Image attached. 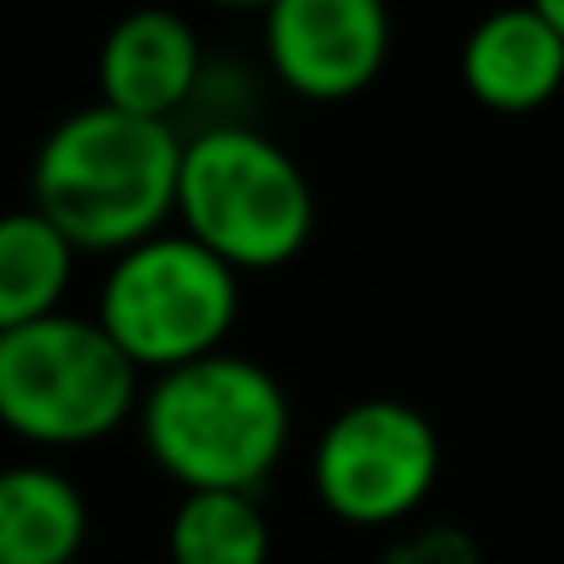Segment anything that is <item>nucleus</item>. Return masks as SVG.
I'll list each match as a JSON object with an SVG mask.
<instances>
[{
  "label": "nucleus",
  "mask_w": 564,
  "mask_h": 564,
  "mask_svg": "<svg viewBox=\"0 0 564 564\" xmlns=\"http://www.w3.org/2000/svg\"><path fill=\"white\" fill-rule=\"evenodd\" d=\"M530 6H535L540 15L550 20V30H555V35L564 40V0H530Z\"/></svg>",
  "instance_id": "14"
},
{
  "label": "nucleus",
  "mask_w": 564,
  "mask_h": 564,
  "mask_svg": "<svg viewBox=\"0 0 564 564\" xmlns=\"http://www.w3.org/2000/svg\"><path fill=\"white\" fill-rule=\"evenodd\" d=\"M204 79V40L194 20L169 6H139L105 30L99 45V105L134 119L174 124Z\"/></svg>",
  "instance_id": "8"
},
{
  "label": "nucleus",
  "mask_w": 564,
  "mask_h": 564,
  "mask_svg": "<svg viewBox=\"0 0 564 564\" xmlns=\"http://www.w3.org/2000/svg\"><path fill=\"white\" fill-rule=\"evenodd\" d=\"M79 248L40 208L0 214V332L65 312Z\"/></svg>",
  "instance_id": "11"
},
{
  "label": "nucleus",
  "mask_w": 564,
  "mask_h": 564,
  "mask_svg": "<svg viewBox=\"0 0 564 564\" xmlns=\"http://www.w3.org/2000/svg\"><path fill=\"white\" fill-rule=\"evenodd\" d=\"M268 69L312 105L351 99L381 75L391 55L387 0H268Z\"/></svg>",
  "instance_id": "7"
},
{
  "label": "nucleus",
  "mask_w": 564,
  "mask_h": 564,
  "mask_svg": "<svg viewBox=\"0 0 564 564\" xmlns=\"http://www.w3.org/2000/svg\"><path fill=\"white\" fill-rule=\"evenodd\" d=\"M208 6H224V10H263L268 0H208Z\"/></svg>",
  "instance_id": "15"
},
{
  "label": "nucleus",
  "mask_w": 564,
  "mask_h": 564,
  "mask_svg": "<svg viewBox=\"0 0 564 564\" xmlns=\"http://www.w3.org/2000/svg\"><path fill=\"white\" fill-rule=\"evenodd\" d=\"M139 436L184 490L258 496L292 441V401L263 361L214 351L154 377L139 397Z\"/></svg>",
  "instance_id": "2"
},
{
  "label": "nucleus",
  "mask_w": 564,
  "mask_h": 564,
  "mask_svg": "<svg viewBox=\"0 0 564 564\" xmlns=\"http://www.w3.org/2000/svg\"><path fill=\"white\" fill-rule=\"evenodd\" d=\"M89 540V506L55 466L0 470V564H75Z\"/></svg>",
  "instance_id": "10"
},
{
  "label": "nucleus",
  "mask_w": 564,
  "mask_h": 564,
  "mask_svg": "<svg viewBox=\"0 0 564 564\" xmlns=\"http://www.w3.org/2000/svg\"><path fill=\"white\" fill-rule=\"evenodd\" d=\"M273 530L243 490H184L169 520V560L174 564H268Z\"/></svg>",
  "instance_id": "12"
},
{
  "label": "nucleus",
  "mask_w": 564,
  "mask_h": 564,
  "mask_svg": "<svg viewBox=\"0 0 564 564\" xmlns=\"http://www.w3.org/2000/svg\"><path fill=\"white\" fill-rule=\"evenodd\" d=\"M243 312V282L178 228L109 258L99 278L95 322L139 371H178L224 351Z\"/></svg>",
  "instance_id": "4"
},
{
  "label": "nucleus",
  "mask_w": 564,
  "mask_h": 564,
  "mask_svg": "<svg viewBox=\"0 0 564 564\" xmlns=\"http://www.w3.org/2000/svg\"><path fill=\"white\" fill-rule=\"evenodd\" d=\"M174 218L178 234L243 278L288 268L307 248L317 198L278 139L248 124H208L184 139Z\"/></svg>",
  "instance_id": "3"
},
{
  "label": "nucleus",
  "mask_w": 564,
  "mask_h": 564,
  "mask_svg": "<svg viewBox=\"0 0 564 564\" xmlns=\"http://www.w3.org/2000/svg\"><path fill=\"white\" fill-rule=\"evenodd\" d=\"M387 564H480V555L460 530H426V535L391 550Z\"/></svg>",
  "instance_id": "13"
},
{
  "label": "nucleus",
  "mask_w": 564,
  "mask_h": 564,
  "mask_svg": "<svg viewBox=\"0 0 564 564\" xmlns=\"http://www.w3.org/2000/svg\"><path fill=\"white\" fill-rule=\"evenodd\" d=\"M184 139L174 124L124 109H69L35 149L30 208L50 218L79 253H124L164 234L178 194Z\"/></svg>",
  "instance_id": "1"
},
{
  "label": "nucleus",
  "mask_w": 564,
  "mask_h": 564,
  "mask_svg": "<svg viewBox=\"0 0 564 564\" xmlns=\"http://www.w3.org/2000/svg\"><path fill=\"white\" fill-rule=\"evenodd\" d=\"M460 79L470 99L496 115L545 109L564 89V40L535 6H500L470 25L460 45Z\"/></svg>",
  "instance_id": "9"
},
{
  "label": "nucleus",
  "mask_w": 564,
  "mask_h": 564,
  "mask_svg": "<svg viewBox=\"0 0 564 564\" xmlns=\"http://www.w3.org/2000/svg\"><path fill=\"white\" fill-rule=\"evenodd\" d=\"M441 480V436L397 397L351 401L312 451V490L341 525L381 530L411 520Z\"/></svg>",
  "instance_id": "6"
},
{
  "label": "nucleus",
  "mask_w": 564,
  "mask_h": 564,
  "mask_svg": "<svg viewBox=\"0 0 564 564\" xmlns=\"http://www.w3.org/2000/svg\"><path fill=\"white\" fill-rule=\"evenodd\" d=\"M139 367L95 317L55 312L0 332V426L30 446H95L139 416Z\"/></svg>",
  "instance_id": "5"
}]
</instances>
